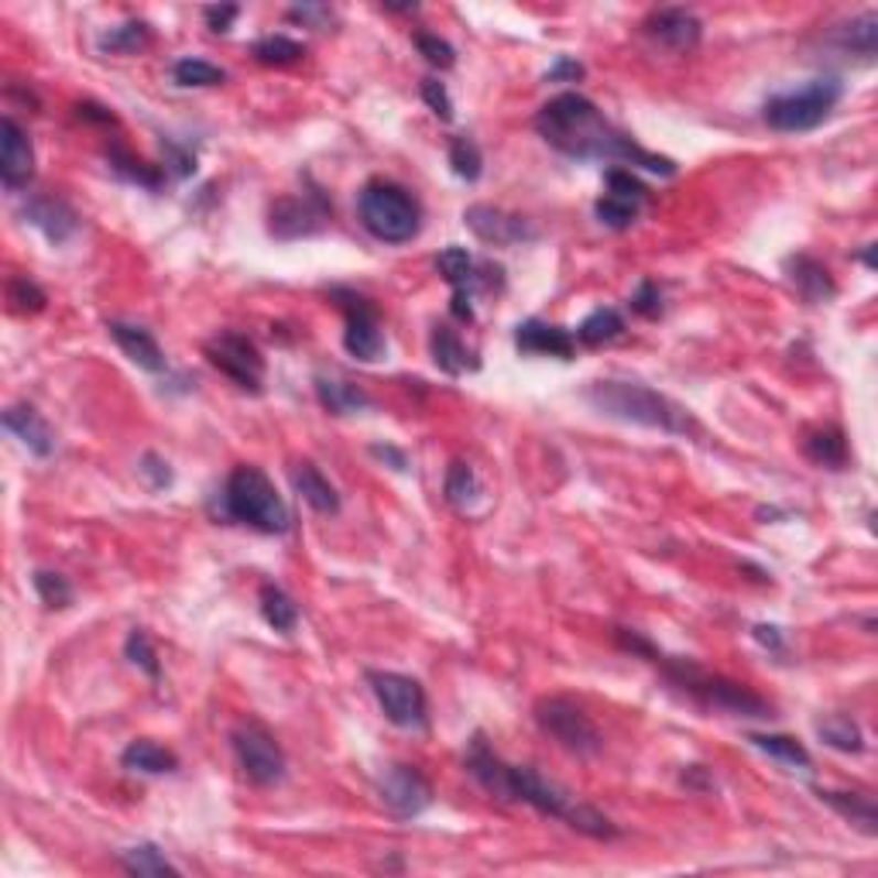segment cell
<instances>
[{
	"label": "cell",
	"mask_w": 878,
	"mask_h": 878,
	"mask_svg": "<svg viewBox=\"0 0 878 878\" xmlns=\"http://www.w3.org/2000/svg\"><path fill=\"white\" fill-rule=\"evenodd\" d=\"M138 474L148 481V488L151 491H165V488H172V467H169V460L165 457H159V453H144L141 457V463H138Z\"/></svg>",
	"instance_id": "49"
},
{
	"label": "cell",
	"mask_w": 878,
	"mask_h": 878,
	"mask_svg": "<svg viewBox=\"0 0 878 878\" xmlns=\"http://www.w3.org/2000/svg\"><path fill=\"white\" fill-rule=\"evenodd\" d=\"M21 216L28 220L31 227H39L52 244H66L76 231H79V216L76 210L62 200V196H52V193H42V196H31L21 210Z\"/></svg>",
	"instance_id": "20"
},
{
	"label": "cell",
	"mask_w": 878,
	"mask_h": 878,
	"mask_svg": "<svg viewBox=\"0 0 878 878\" xmlns=\"http://www.w3.org/2000/svg\"><path fill=\"white\" fill-rule=\"evenodd\" d=\"M258 608H261V618L268 621V629H275L281 635H292L296 632V624H299V604L278 583H261V590H258Z\"/></svg>",
	"instance_id": "30"
},
{
	"label": "cell",
	"mask_w": 878,
	"mask_h": 878,
	"mask_svg": "<svg viewBox=\"0 0 878 878\" xmlns=\"http://www.w3.org/2000/svg\"><path fill=\"white\" fill-rule=\"evenodd\" d=\"M31 583H35V593L42 598L45 608H69L73 598H76L73 583L62 577V574H55V570H35Z\"/></svg>",
	"instance_id": "42"
},
{
	"label": "cell",
	"mask_w": 878,
	"mask_h": 878,
	"mask_svg": "<svg viewBox=\"0 0 878 878\" xmlns=\"http://www.w3.org/2000/svg\"><path fill=\"white\" fill-rule=\"evenodd\" d=\"M608 196H618V200H629V203L642 206L649 190H645V182H639L632 175V169H611L608 172Z\"/></svg>",
	"instance_id": "46"
},
{
	"label": "cell",
	"mask_w": 878,
	"mask_h": 878,
	"mask_svg": "<svg viewBox=\"0 0 878 878\" xmlns=\"http://www.w3.org/2000/svg\"><path fill=\"white\" fill-rule=\"evenodd\" d=\"M220 508H224V518L258 528L265 536H281L292 525L286 497L278 494L261 467L250 463L231 470V478L224 481V494H220Z\"/></svg>",
	"instance_id": "4"
},
{
	"label": "cell",
	"mask_w": 878,
	"mask_h": 878,
	"mask_svg": "<svg viewBox=\"0 0 878 878\" xmlns=\"http://www.w3.org/2000/svg\"><path fill=\"white\" fill-rule=\"evenodd\" d=\"M463 765H467L470 775L478 779V786L484 793H491L494 800H501V803H525L536 813H543V817L563 821L567 827H574L577 834L593 837V840H614L621 834L601 810L580 803L577 796H570L567 790H563L559 782L546 779L543 772H536L532 765L505 762L488 745V738L481 731L470 738Z\"/></svg>",
	"instance_id": "1"
},
{
	"label": "cell",
	"mask_w": 878,
	"mask_h": 878,
	"mask_svg": "<svg viewBox=\"0 0 878 878\" xmlns=\"http://www.w3.org/2000/svg\"><path fill=\"white\" fill-rule=\"evenodd\" d=\"M292 484L299 491V497L306 501V505L312 512H320V515H336L340 512V494L336 488L323 478V470L317 463H309V460H299L292 467Z\"/></svg>",
	"instance_id": "23"
},
{
	"label": "cell",
	"mask_w": 878,
	"mask_h": 878,
	"mask_svg": "<svg viewBox=\"0 0 878 878\" xmlns=\"http://www.w3.org/2000/svg\"><path fill=\"white\" fill-rule=\"evenodd\" d=\"M515 347H518V354H528V357L574 361V354H577V336L570 330L543 323V320H525V323L515 326Z\"/></svg>",
	"instance_id": "19"
},
{
	"label": "cell",
	"mask_w": 878,
	"mask_h": 878,
	"mask_svg": "<svg viewBox=\"0 0 878 878\" xmlns=\"http://www.w3.org/2000/svg\"><path fill=\"white\" fill-rule=\"evenodd\" d=\"M817 735L827 748L834 751H844V756H858V751H865V735L858 728V720L848 717V714H831L824 717L821 725H817Z\"/></svg>",
	"instance_id": "33"
},
{
	"label": "cell",
	"mask_w": 878,
	"mask_h": 878,
	"mask_svg": "<svg viewBox=\"0 0 878 878\" xmlns=\"http://www.w3.org/2000/svg\"><path fill=\"white\" fill-rule=\"evenodd\" d=\"M532 717L543 728V735H549L563 751H570L577 759H593L604 748V738L598 731V725L590 720V714L574 704L570 697H543L532 707Z\"/></svg>",
	"instance_id": "8"
},
{
	"label": "cell",
	"mask_w": 878,
	"mask_h": 878,
	"mask_svg": "<svg viewBox=\"0 0 878 878\" xmlns=\"http://www.w3.org/2000/svg\"><path fill=\"white\" fill-rule=\"evenodd\" d=\"M35 179V148L14 117L0 120V182L8 193H21Z\"/></svg>",
	"instance_id": "16"
},
{
	"label": "cell",
	"mask_w": 878,
	"mask_h": 878,
	"mask_svg": "<svg viewBox=\"0 0 878 878\" xmlns=\"http://www.w3.org/2000/svg\"><path fill=\"white\" fill-rule=\"evenodd\" d=\"M642 31L655 42L663 45L676 55L683 52H694L704 39V24L694 11L686 8H663V11H652L645 21H642Z\"/></svg>",
	"instance_id": "17"
},
{
	"label": "cell",
	"mask_w": 878,
	"mask_h": 878,
	"mask_svg": "<svg viewBox=\"0 0 878 878\" xmlns=\"http://www.w3.org/2000/svg\"><path fill=\"white\" fill-rule=\"evenodd\" d=\"M748 741L756 745L759 751H765L769 759L790 765V769H810L813 759L810 751L800 738H790V735H748Z\"/></svg>",
	"instance_id": "35"
},
{
	"label": "cell",
	"mask_w": 878,
	"mask_h": 878,
	"mask_svg": "<svg viewBox=\"0 0 878 878\" xmlns=\"http://www.w3.org/2000/svg\"><path fill=\"white\" fill-rule=\"evenodd\" d=\"M4 429L14 439H21V447H28L35 457H49L55 450L52 426L42 419L39 409H31V405H8V409H4Z\"/></svg>",
	"instance_id": "22"
},
{
	"label": "cell",
	"mask_w": 878,
	"mask_h": 878,
	"mask_svg": "<svg viewBox=\"0 0 878 878\" xmlns=\"http://www.w3.org/2000/svg\"><path fill=\"white\" fill-rule=\"evenodd\" d=\"M79 110V117L83 120H97V124H117V117L107 110V107H100V104H79L76 107Z\"/></svg>",
	"instance_id": "57"
},
{
	"label": "cell",
	"mask_w": 878,
	"mask_h": 878,
	"mask_svg": "<svg viewBox=\"0 0 878 878\" xmlns=\"http://www.w3.org/2000/svg\"><path fill=\"white\" fill-rule=\"evenodd\" d=\"M382 11H388V14H409V11H419V4H382Z\"/></svg>",
	"instance_id": "59"
},
{
	"label": "cell",
	"mask_w": 878,
	"mask_h": 878,
	"mask_svg": "<svg viewBox=\"0 0 878 878\" xmlns=\"http://www.w3.org/2000/svg\"><path fill=\"white\" fill-rule=\"evenodd\" d=\"M250 55H255V62H261V66H292V62H299L306 55V45L289 39V35H268L261 42L250 45Z\"/></svg>",
	"instance_id": "39"
},
{
	"label": "cell",
	"mask_w": 878,
	"mask_h": 878,
	"mask_svg": "<svg viewBox=\"0 0 878 878\" xmlns=\"http://www.w3.org/2000/svg\"><path fill=\"white\" fill-rule=\"evenodd\" d=\"M416 49L419 55L429 62V66L436 69H453L457 66V52L447 39H439V35H429V31H419L416 35Z\"/></svg>",
	"instance_id": "45"
},
{
	"label": "cell",
	"mask_w": 878,
	"mask_h": 878,
	"mask_svg": "<svg viewBox=\"0 0 878 878\" xmlns=\"http://www.w3.org/2000/svg\"><path fill=\"white\" fill-rule=\"evenodd\" d=\"M117 861H120L124 871L141 875V878L179 875V868L165 858V852L159 848V844H135V848H124Z\"/></svg>",
	"instance_id": "34"
},
{
	"label": "cell",
	"mask_w": 878,
	"mask_h": 878,
	"mask_svg": "<svg viewBox=\"0 0 878 878\" xmlns=\"http://www.w3.org/2000/svg\"><path fill=\"white\" fill-rule=\"evenodd\" d=\"M172 79L185 89H203V86H220V83H227V73L213 66V62L206 58H196V55H185V58H175V66H172Z\"/></svg>",
	"instance_id": "38"
},
{
	"label": "cell",
	"mask_w": 878,
	"mask_h": 878,
	"mask_svg": "<svg viewBox=\"0 0 878 878\" xmlns=\"http://www.w3.org/2000/svg\"><path fill=\"white\" fill-rule=\"evenodd\" d=\"M642 206L629 203V200H618V196H601L593 203V216H598V224L608 227V231H629L635 220H639Z\"/></svg>",
	"instance_id": "41"
},
{
	"label": "cell",
	"mask_w": 878,
	"mask_h": 878,
	"mask_svg": "<svg viewBox=\"0 0 878 878\" xmlns=\"http://www.w3.org/2000/svg\"><path fill=\"white\" fill-rule=\"evenodd\" d=\"M317 398H320L323 409L333 413V416H357L371 405L364 388L343 382V378H326V374H320V378H317Z\"/></svg>",
	"instance_id": "29"
},
{
	"label": "cell",
	"mask_w": 878,
	"mask_h": 878,
	"mask_svg": "<svg viewBox=\"0 0 878 878\" xmlns=\"http://www.w3.org/2000/svg\"><path fill=\"white\" fill-rule=\"evenodd\" d=\"M621 333H624V317L611 306H601L577 326L574 336H577V343H583V347H604V343H614Z\"/></svg>",
	"instance_id": "32"
},
{
	"label": "cell",
	"mask_w": 878,
	"mask_h": 878,
	"mask_svg": "<svg viewBox=\"0 0 878 878\" xmlns=\"http://www.w3.org/2000/svg\"><path fill=\"white\" fill-rule=\"evenodd\" d=\"M632 309L639 312V317L645 320H658L663 317V292H658V286L652 278H642L639 281V289L632 292Z\"/></svg>",
	"instance_id": "48"
},
{
	"label": "cell",
	"mask_w": 878,
	"mask_h": 878,
	"mask_svg": "<svg viewBox=\"0 0 878 878\" xmlns=\"http://www.w3.org/2000/svg\"><path fill=\"white\" fill-rule=\"evenodd\" d=\"M124 655L131 658V663L148 676V679H154L159 683L162 679V663H159V652H154V645H151V639H148V632L144 629H135L131 635H128V642H124Z\"/></svg>",
	"instance_id": "43"
},
{
	"label": "cell",
	"mask_w": 878,
	"mask_h": 878,
	"mask_svg": "<svg viewBox=\"0 0 878 878\" xmlns=\"http://www.w3.org/2000/svg\"><path fill=\"white\" fill-rule=\"evenodd\" d=\"M165 172H172L175 179H190L196 172V154L190 148H182L175 141H165Z\"/></svg>",
	"instance_id": "50"
},
{
	"label": "cell",
	"mask_w": 878,
	"mask_h": 878,
	"mask_svg": "<svg viewBox=\"0 0 878 878\" xmlns=\"http://www.w3.org/2000/svg\"><path fill=\"white\" fill-rule=\"evenodd\" d=\"M463 224L470 227V234H474L478 240H484L491 247H515V244H528V240L539 237V231L532 227L525 216L505 213V210L488 206V203L467 206Z\"/></svg>",
	"instance_id": "15"
},
{
	"label": "cell",
	"mask_w": 878,
	"mask_h": 878,
	"mask_svg": "<svg viewBox=\"0 0 878 878\" xmlns=\"http://www.w3.org/2000/svg\"><path fill=\"white\" fill-rule=\"evenodd\" d=\"M8 302L14 312H21V317H35V312H42L49 306V296L31 278H11L8 281Z\"/></svg>",
	"instance_id": "44"
},
{
	"label": "cell",
	"mask_w": 878,
	"mask_h": 878,
	"mask_svg": "<svg viewBox=\"0 0 878 878\" xmlns=\"http://www.w3.org/2000/svg\"><path fill=\"white\" fill-rule=\"evenodd\" d=\"M583 398L608 419L618 422H632L642 429H655V432H670V436H686L694 432V416H689L679 401H673L670 395L655 392L649 385H635V382H593Z\"/></svg>",
	"instance_id": "3"
},
{
	"label": "cell",
	"mask_w": 878,
	"mask_h": 878,
	"mask_svg": "<svg viewBox=\"0 0 878 878\" xmlns=\"http://www.w3.org/2000/svg\"><path fill=\"white\" fill-rule=\"evenodd\" d=\"M231 745H234L237 765L247 775V782L268 790V786H278V782L286 779V772H289L286 751H281L275 735L265 725H258V720H240V725L231 731Z\"/></svg>",
	"instance_id": "10"
},
{
	"label": "cell",
	"mask_w": 878,
	"mask_h": 878,
	"mask_svg": "<svg viewBox=\"0 0 878 878\" xmlns=\"http://www.w3.org/2000/svg\"><path fill=\"white\" fill-rule=\"evenodd\" d=\"M378 800L395 821H416L432 806V786L416 765H388L378 775Z\"/></svg>",
	"instance_id": "14"
},
{
	"label": "cell",
	"mask_w": 878,
	"mask_h": 878,
	"mask_svg": "<svg viewBox=\"0 0 878 878\" xmlns=\"http://www.w3.org/2000/svg\"><path fill=\"white\" fill-rule=\"evenodd\" d=\"M357 216L364 231L382 244H409L422 231V206L398 182H367L357 200Z\"/></svg>",
	"instance_id": "6"
},
{
	"label": "cell",
	"mask_w": 878,
	"mask_h": 878,
	"mask_svg": "<svg viewBox=\"0 0 878 878\" xmlns=\"http://www.w3.org/2000/svg\"><path fill=\"white\" fill-rule=\"evenodd\" d=\"M371 694L378 700L382 714L392 720L395 728L401 731H422L429 720V707H426V689L419 679L405 676V673H385V670H371L367 673Z\"/></svg>",
	"instance_id": "11"
},
{
	"label": "cell",
	"mask_w": 878,
	"mask_h": 878,
	"mask_svg": "<svg viewBox=\"0 0 878 878\" xmlns=\"http://www.w3.org/2000/svg\"><path fill=\"white\" fill-rule=\"evenodd\" d=\"M148 42H151V31H148L144 21H124V24L104 31V35L97 39V49L107 52V55H135Z\"/></svg>",
	"instance_id": "37"
},
{
	"label": "cell",
	"mask_w": 878,
	"mask_h": 878,
	"mask_svg": "<svg viewBox=\"0 0 878 878\" xmlns=\"http://www.w3.org/2000/svg\"><path fill=\"white\" fill-rule=\"evenodd\" d=\"M107 333L117 347L124 351L131 364H138L141 371H151V374H162L169 364H165V354L159 347V340L151 336V330L138 326V323H124V320H110L107 323Z\"/></svg>",
	"instance_id": "21"
},
{
	"label": "cell",
	"mask_w": 878,
	"mask_h": 878,
	"mask_svg": "<svg viewBox=\"0 0 878 878\" xmlns=\"http://www.w3.org/2000/svg\"><path fill=\"white\" fill-rule=\"evenodd\" d=\"M330 299L343 312V320H347V330H343V351L361 364L382 361L388 343H385L378 306H374L367 296H361L357 289H343V286L330 289Z\"/></svg>",
	"instance_id": "9"
},
{
	"label": "cell",
	"mask_w": 878,
	"mask_h": 878,
	"mask_svg": "<svg viewBox=\"0 0 878 878\" xmlns=\"http://www.w3.org/2000/svg\"><path fill=\"white\" fill-rule=\"evenodd\" d=\"M655 666L663 670V676L673 686H679L686 697H694L697 704H704L710 710L731 714V717H756V720L775 717L772 704L762 700L756 689H748L745 683H735L728 676H710L697 663H689V658H673V655L658 652Z\"/></svg>",
	"instance_id": "5"
},
{
	"label": "cell",
	"mask_w": 878,
	"mask_h": 878,
	"mask_svg": "<svg viewBox=\"0 0 878 878\" xmlns=\"http://www.w3.org/2000/svg\"><path fill=\"white\" fill-rule=\"evenodd\" d=\"M536 131L539 138L556 148L567 159L580 162H624V165H639L645 172H655L663 179L676 175V162L666 154L645 151L632 135H624L621 128L598 110V104L587 100L583 93H559L553 97L539 114H536Z\"/></svg>",
	"instance_id": "2"
},
{
	"label": "cell",
	"mask_w": 878,
	"mask_h": 878,
	"mask_svg": "<svg viewBox=\"0 0 878 878\" xmlns=\"http://www.w3.org/2000/svg\"><path fill=\"white\" fill-rule=\"evenodd\" d=\"M419 93H422V104L443 120V124H450L453 120V100H450V89L439 83V79H432V76H426L422 83H419Z\"/></svg>",
	"instance_id": "47"
},
{
	"label": "cell",
	"mask_w": 878,
	"mask_h": 878,
	"mask_svg": "<svg viewBox=\"0 0 878 878\" xmlns=\"http://www.w3.org/2000/svg\"><path fill=\"white\" fill-rule=\"evenodd\" d=\"M587 76V69L580 66L577 58H570V55H556V62L553 66L546 69V83H580Z\"/></svg>",
	"instance_id": "51"
},
{
	"label": "cell",
	"mask_w": 878,
	"mask_h": 878,
	"mask_svg": "<svg viewBox=\"0 0 878 878\" xmlns=\"http://www.w3.org/2000/svg\"><path fill=\"white\" fill-rule=\"evenodd\" d=\"M447 154H450L453 175H460L463 182H478L481 179V172H484V154H481V148H478L474 138H467V135L453 138Z\"/></svg>",
	"instance_id": "40"
},
{
	"label": "cell",
	"mask_w": 878,
	"mask_h": 878,
	"mask_svg": "<svg viewBox=\"0 0 878 878\" xmlns=\"http://www.w3.org/2000/svg\"><path fill=\"white\" fill-rule=\"evenodd\" d=\"M844 97V83L834 76H817L803 83L800 89L790 93H775V97L765 100V124L779 135H803L821 128V124L834 114V107Z\"/></svg>",
	"instance_id": "7"
},
{
	"label": "cell",
	"mask_w": 878,
	"mask_h": 878,
	"mask_svg": "<svg viewBox=\"0 0 878 878\" xmlns=\"http://www.w3.org/2000/svg\"><path fill=\"white\" fill-rule=\"evenodd\" d=\"M817 800L827 803L837 817H844L852 827H858L865 837L878 834V810L875 800L865 793H840V790H817Z\"/></svg>",
	"instance_id": "26"
},
{
	"label": "cell",
	"mask_w": 878,
	"mask_h": 878,
	"mask_svg": "<svg viewBox=\"0 0 878 878\" xmlns=\"http://www.w3.org/2000/svg\"><path fill=\"white\" fill-rule=\"evenodd\" d=\"M330 216H333V206L326 203L320 190L302 193V196H281L268 213V231L278 240H299V237H312V234L326 231Z\"/></svg>",
	"instance_id": "13"
},
{
	"label": "cell",
	"mask_w": 878,
	"mask_h": 878,
	"mask_svg": "<svg viewBox=\"0 0 878 878\" xmlns=\"http://www.w3.org/2000/svg\"><path fill=\"white\" fill-rule=\"evenodd\" d=\"M751 639H756L762 649L775 652V655L786 652V639H782V632L775 629V624H756V629H751Z\"/></svg>",
	"instance_id": "54"
},
{
	"label": "cell",
	"mask_w": 878,
	"mask_h": 878,
	"mask_svg": "<svg viewBox=\"0 0 878 878\" xmlns=\"http://www.w3.org/2000/svg\"><path fill=\"white\" fill-rule=\"evenodd\" d=\"M120 765L128 772H141V775H169L179 769V756L169 748H162L159 741L138 738L120 751Z\"/></svg>",
	"instance_id": "27"
},
{
	"label": "cell",
	"mask_w": 878,
	"mask_h": 878,
	"mask_svg": "<svg viewBox=\"0 0 878 878\" xmlns=\"http://www.w3.org/2000/svg\"><path fill=\"white\" fill-rule=\"evenodd\" d=\"M371 457H374V460H382V463H392V470H409V457H405L398 447L374 443V447H371Z\"/></svg>",
	"instance_id": "55"
},
{
	"label": "cell",
	"mask_w": 878,
	"mask_h": 878,
	"mask_svg": "<svg viewBox=\"0 0 878 878\" xmlns=\"http://www.w3.org/2000/svg\"><path fill=\"white\" fill-rule=\"evenodd\" d=\"M683 786H686V790H697V793H707V790L714 786V779L707 775L704 765H686V772H683Z\"/></svg>",
	"instance_id": "56"
},
{
	"label": "cell",
	"mask_w": 878,
	"mask_h": 878,
	"mask_svg": "<svg viewBox=\"0 0 878 878\" xmlns=\"http://www.w3.org/2000/svg\"><path fill=\"white\" fill-rule=\"evenodd\" d=\"M240 8L237 4H213V8H203V18H206V28L213 31V35H227L231 24L237 21Z\"/></svg>",
	"instance_id": "52"
},
{
	"label": "cell",
	"mask_w": 878,
	"mask_h": 878,
	"mask_svg": "<svg viewBox=\"0 0 878 878\" xmlns=\"http://www.w3.org/2000/svg\"><path fill=\"white\" fill-rule=\"evenodd\" d=\"M875 244H865V250H861V261H865V268H878V258H875Z\"/></svg>",
	"instance_id": "58"
},
{
	"label": "cell",
	"mask_w": 878,
	"mask_h": 878,
	"mask_svg": "<svg viewBox=\"0 0 878 878\" xmlns=\"http://www.w3.org/2000/svg\"><path fill=\"white\" fill-rule=\"evenodd\" d=\"M803 457L824 470L848 467V436L840 426H821L803 436Z\"/></svg>",
	"instance_id": "25"
},
{
	"label": "cell",
	"mask_w": 878,
	"mask_h": 878,
	"mask_svg": "<svg viewBox=\"0 0 878 878\" xmlns=\"http://www.w3.org/2000/svg\"><path fill=\"white\" fill-rule=\"evenodd\" d=\"M289 21H302L309 28H320L323 31L333 21V11L326 4H299V8L289 11Z\"/></svg>",
	"instance_id": "53"
},
{
	"label": "cell",
	"mask_w": 878,
	"mask_h": 878,
	"mask_svg": "<svg viewBox=\"0 0 878 878\" xmlns=\"http://www.w3.org/2000/svg\"><path fill=\"white\" fill-rule=\"evenodd\" d=\"M782 275H786V281L796 289V296L806 306H827L837 296V281H834L831 268L813 255H806V250L790 255L786 261H782Z\"/></svg>",
	"instance_id": "18"
},
{
	"label": "cell",
	"mask_w": 878,
	"mask_h": 878,
	"mask_svg": "<svg viewBox=\"0 0 878 878\" xmlns=\"http://www.w3.org/2000/svg\"><path fill=\"white\" fill-rule=\"evenodd\" d=\"M443 497L447 505L457 508L460 515H470L478 508V501L484 497V488H481V478L478 470L463 463V460H453L450 470H447V481H443Z\"/></svg>",
	"instance_id": "28"
},
{
	"label": "cell",
	"mask_w": 878,
	"mask_h": 878,
	"mask_svg": "<svg viewBox=\"0 0 878 878\" xmlns=\"http://www.w3.org/2000/svg\"><path fill=\"white\" fill-rule=\"evenodd\" d=\"M203 354H206V361L220 374H227V378L240 392L261 395V385H265V357H261V351L244 333L224 330V333L210 336L203 343Z\"/></svg>",
	"instance_id": "12"
},
{
	"label": "cell",
	"mask_w": 878,
	"mask_h": 878,
	"mask_svg": "<svg viewBox=\"0 0 878 878\" xmlns=\"http://www.w3.org/2000/svg\"><path fill=\"white\" fill-rule=\"evenodd\" d=\"M429 354H432V364H436L439 371H443V374H450V378H460V374H467V371H474V367H478L474 354L467 351V343L460 340V333H457L453 326H447V323L432 326Z\"/></svg>",
	"instance_id": "24"
},
{
	"label": "cell",
	"mask_w": 878,
	"mask_h": 878,
	"mask_svg": "<svg viewBox=\"0 0 878 878\" xmlns=\"http://www.w3.org/2000/svg\"><path fill=\"white\" fill-rule=\"evenodd\" d=\"M837 45L852 55L861 58H875L878 49V11H865L858 18H852L848 24L837 28Z\"/></svg>",
	"instance_id": "31"
},
{
	"label": "cell",
	"mask_w": 878,
	"mask_h": 878,
	"mask_svg": "<svg viewBox=\"0 0 878 878\" xmlns=\"http://www.w3.org/2000/svg\"><path fill=\"white\" fill-rule=\"evenodd\" d=\"M107 159H110V169H114L120 179H128V182H135V185H144V190H162L165 172H159L154 165L135 159V154H131L128 148L114 144V148L107 151Z\"/></svg>",
	"instance_id": "36"
}]
</instances>
